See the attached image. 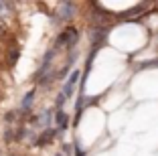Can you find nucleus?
<instances>
[{"mask_svg":"<svg viewBox=\"0 0 158 156\" xmlns=\"http://www.w3.org/2000/svg\"><path fill=\"white\" fill-rule=\"evenodd\" d=\"M79 41V32L75 27H69L65 31L59 32V37L55 39V51H61V49H69V47H75V43Z\"/></svg>","mask_w":158,"mask_h":156,"instance_id":"obj_1","label":"nucleus"},{"mask_svg":"<svg viewBox=\"0 0 158 156\" xmlns=\"http://www.w3.org/2000/svg\"><path fill=\"white\" fill-rule=\"evenodd\" d=\"M59 8H61V12H55V14H59L57 19H53L57 23V20H69L71 16H73V12H75V4L73 2H59Z\"/></svg>","mask_w":158,"mask_h":156,"instance_id":"obj_2","label":"nucleus"},{"mask_svg":"<svg viewBox=\"0 0 158 156\" xmlns=\"http://www.w3.org/2000/svg\"><path fill=\"white\" fill-rule=\"evenodd\" d=\"M53 138H55V130L53 128H49V130H45V132L41 134V136L35 140V146H45L47 142H51Z\"/></svg>","mask_w":158,"mask_h":156,"instance_id":"obj_3","label":"nucleus"},{"mask_svg":"<svg viewBox=\"0 0 158 156\" xmlns=\"http://www.w3.org/2000/svg\"><path fill=\"white\" fill-rule=\"evenodd\" d=\"M77 79H79V71H73V75H71V79L65 83V87H63V97H69L71 95V91H73V87H75V83H77Z\"/></svg>","mask_w":158,"mask_h":156,"instance_id":"obj_4","label":"nucleus"},{"mask_svg":"<svg viewBox=\"0 0 158 156\" xmlns=\"http://www.w3.org/2000/svg\"><path fill=\"white\" fill-rule=\"evenodd\" d=\"M12 10H14L12 2H0V16H4L6 12H12Z\"/></svg>","mask_w":158,"mask_h":156,"instance_id":"obj_5","label":"nucleus"},{"mask_svg":"<svg viewBox=\"0 0 158 156\" xmlns=\"http://www.w3.org/2000/svg\"><path fill=\"white\" fill-rule=\"evenodd\" d=\"M57 124H59L61 130L65 128V124H67V116L63 114V112H57Z\"/></svg>","mask_w":158,"mask_h":156,"instance_id":"obj_6","label":"nucleus"},{"mask_svg":"<svg viewBox=\"0 0 158 156\" xmlns=\"http://www.w3.org/2000/svg\"><path fill=\"white\" fill-rule=\"evenodd\" d=\"M33 95H35L33 91H31V93H27V97L23 99V110H28V106H31V101H33Z\"/></svg>","mask_w":158,"mask_h":156,"instance_id":"obj_7","label":"nucleus"},{"mask_svg":"<svg viewBox=\"0 0 158 156\" xmlns=\"http://www.w3.org/2000/svg\"><path fill=\"white\" fill-rule=\"evenodd\" d=\"M4 32H6V27H4V23H2V20H0V39L4 37Z\"/></svg>","mask_w":158,"mask_h":156,"instance_id":"obj_8","label":"nucleus"},{"mask_svg":"<svg viewBox=\"0 0 158 156\" xmlns=\"http://www.w3.org/2000/svg\"><path fill=\"white\" fill-rule=\"evenodd\" d=\"M57 156H63V154H57Z\"/></svg>","mask_w":158,"mask_h":156,"instance_id":"obj_9","label":"nucleus"}]
</instances>
